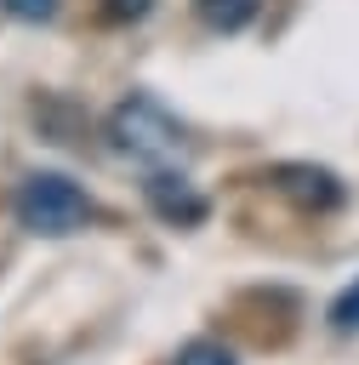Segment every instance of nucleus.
<instances>
[{
  "label": "nucleus",
  "instance_id": "1",
  "mask_svg": "<svg viewBox=\"0 0 359 365\" xmlns=\"http://www.w3.org/2000/svg\"><path fill=\"white\" fill-rule=\"evenodd\" d=\"M108 143H114L120 160L142 165L148 177L154 171H182V154H188L182 125L165 114V103H154L142 91H131V97H120L108 108Z\"/></svg>",
  "mask_w": 359,
  "mask_h": 365
},
{
  "label": "nucleus",
  "instance_id": "2",
  "mask_svg": "<svg viewBox=\"0 0 359 365\" xmlns=\"http://www.w3.org/2000/svg\"><path fill=\"white\" fill-rule=\"evenodd\" d=\"M11 217H17L28 234L63 240V234H80V228L97 217V205H91V194H85L74 177H63V171H28V177L17 182V194H11Z\"/></svg>",
  "mask_w": 359,
  "mask_h": 365
},
{
  "label": "nucleus",
  "instance_id": "3",
  "mask_svg": "<svg viewBox=\"0 0 359 365\" xmlns=\"http://www.w3.org/2000/svg\"><path fill=\"white\" fill-rule=\"evenodd\" d=\"M142 188H148V205H154L165 222H177V228H188V222L205 217V200L194 194V182H188L182 171H154Z\"/></svg>",
  "mask_w": 359,
  "mask_h": 365
},
{
  "label": "nucleus",
  "instance_id": "4",
  "mask_svg": "<svg viewBox=\"0 0 359 365\" xmlns=\"http://www.w3.org/2000/svg\"><path fill=\"white\" fill-rule=\"evenodd\" d=\"M274 182H279L285 194H296L302 205H319V211L342 200V182H336L331 171H319V165H279V171H274Z\"/></svg>",
  "mask_w": 359,
  "mask_h": 365
},
{
  "label": "nucleus",
  "instance_id": "5",
  "mask_svg": "<svg viewBox=\"0 0 359 365\" xmlns=\"http://www.w3.org/2000/svg\"><path fill=\"white\" fill-rule=\"evenodd\" d=\"M194 11H199L205 29H217V34H239V29L262 11V0H194Z\"/></svg>",
  "mask_w": 359,
  "mask_h": 365
},
{
  "label": "nucleus",
  "instance_id": "6",
  "mask_svg": "<svg viewBox=\"0 0 359 365\" xmlns=\"http://www.w3.org/2000/svg\"><path fill=\"white\" fill-rule=\"evenodd\" d=\"M177 365H239V359H234V348H222L211 336H194V342L177 348Z\"/></svg>",
  "mask_w": 359,
  "mask_h": 365
},
{
  "label": "nucleus",
  "instance_id": "7",
  "mask_svg": "<svg viewBox=\"0 0 359 365\" xmlns=\"http://www.w3.org/2000/svg\"><path fill=\"white\" fill-rule=\"evenodd\" d=\"M331 325H336V331H359V279L336 291V302H331Z\"/></svg>",
  "mask_w": 359,
  "mask_h": 365
},
{
  "label": "nucleus",
  "instance_id": "8",
  "mask_svg": "<svg viewBox=\"0 0 359 365\" xmlns=\"http://www.w3.org/2000/svg\"><path fill=\"white\" fill-rule=\"evenodd\" d=\"M148 11H154V0H103V17L108 23H137Z\"/></svg>",
  "mask_w": 359,
  "mask_h": 365
},
{
  "label": "nucleus",
  "instance_id": "9",
  "mask_svg": "<svg viewBox=\"0 0 359 365\" xmlns=\"http://www.w3.org/2000/svg\"><path fill=\"white\" fill-rule=\"evenodd\" d=\"M11 17H23V23H46V17H57V0H0Z\"/></svg>",
  "mask_w": 359,
  "mask_h": 365
}]
</instances>
